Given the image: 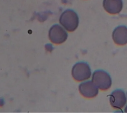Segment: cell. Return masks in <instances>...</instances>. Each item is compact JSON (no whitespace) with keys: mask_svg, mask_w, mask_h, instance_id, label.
<instances>
[{"mask_svg":"<svg viewBox=\"0 0 127 113\" xmlns=\"http://www.w3.org/2000/svg\"><path fill=\"white\" fill-rule=\"evenodd\" d=\"M59 22L67 31L73 32L78 26L79 18L73 10L66 9L61 14Z\"/></svg>","mask_w":127,"mask_h":113,"instance_id":"obj_1","label":"cell"},{"mask_svg":"<svg viewBox=\"0 0 127 113\" xmlns=\"http://www.w3.org/2000/svg\"><path fill=\"white\" fill-rule=\"evenodd\" d=\"M92 81L97 88L103 91L109 89L112 85V79L110 75L102 70H96L93 72Z\"/></svg>","mask_w":127,"mask_h":113,"instance_id":"obj_2","label":"cell"},{"mask_svg":"<svg viewBox=\"0 0 127 113\" xmlns=\"http://www.w3.org/2000/svg\"><path fill=\"white\" fill-rule=\"evenodd\" d=\"M72 77L77 81H82L89 79L91 75L89 65L83 62L75 64L71 70Z\"/></svg>","mask_w":127,"mask_h":113,"instance_id":"obj_3","label":"cell"},{"mask_svg":"<svg viewBox=\"0 0 127 113\" xmlns=\"http://www.w3.org/2000/svg\"><path fill=\"white\" fill-rule=\"evenodd\" d=\"M49 38L55 44H61L67 38V34L65 30L58 24L53 25L49 31Z\"/></svg>","mask_w":127,"mask_h":113,"instance_id":"obj_4","label":"cell"},{"mask_svg":"<svg viewBox=\"0 0 127 113\" xmlns=\"http://www.w3.org/2000/svg\"><path fill=\"white\" fill-rule=\"evenodd\" d=\"M109 96L110 104L114 108L121 109L125 106L127 103L125 93L122 90H116Z\"/></svg>","mask_w":127,"mask_h":113,"instance_id":"obj_5","label":"cell"},{"mask_svg":"<svg viewBox=\"0 0 127 113\" xmlns=\"http://www.w3.org/2000/svg\"><path fill=\"white\" fill-rule=\"evenodd\" d=\"M80 93L86 98H92L96 96L98 90L92 81H88L81 83L78 87Z\"/></svg>","mask_w":127,"mask_h":113,"instance_id":"obj_6","label":"cell"},{"mask_svg":"<svg viewBox=\"0 0 127 113\" xmlns=\"http://www.w3.org/2000/svg\"><path fill=\"white\" fill-rule=\"evenodd\" d=\"M112 38L117 45H124L127 44V27L123 25L116 27L113 32Z\"/></svg>","mask_w":127,"mask_h":113,"instance_id":"obj_7","label":"cell"},{"mask_svg":"<svg viewBox=\"0 0 127 113\" xmlns=\"http://www.w3.org/2000/svg\"><path fill=\"white\" fill-rule=\"evenodd\" d=\"M103 5L108 13L116 14L121 11L123 3L122 0H103Z\"/></svg>","mask_w":127,"mask_h":113,"instance_id":"obj_8","label":"cell"},{"mask_svg":"<svg viewBox=\"0 0 127 113\" xmlns=\"http://www.w3.org/2000/svg\"><path fill=\"white\" fill-rule=\"evenodd\" d=\"M125 112L127 113V106H126V107L125 109Z\"/></svg>","mask_w":127,"mask_h":113,"instance_id":"obj_9","label":"cell"}]
</instances>
